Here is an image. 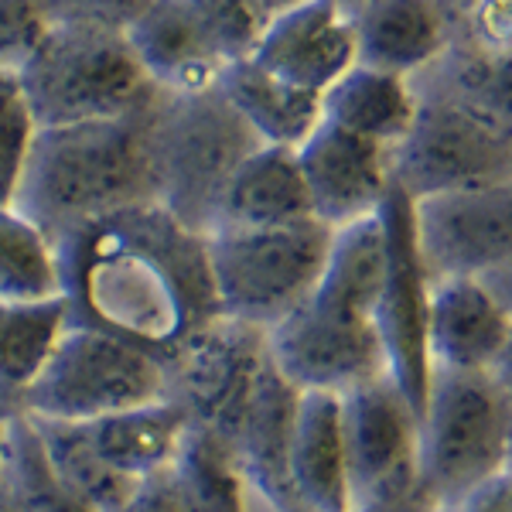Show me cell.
Segmentation results:
<instances>
[{
	"label": "cell",
	"mask_w": 512,
	"mask_h": 512,
	"mask_svg": "<svg viewBox=\"0 0 512 512\" xmlns=\"http://www.w3.org/2000/svg\"><path fill=\"white\" fill-rule=\"evenodd\" d=\"M420 512H454V509H420Z\"/></svg>",
	"instance_id": "45"
},
{
	"label": "cell",
	"mask_w": 512,
	"mask_h": 512,
	"mask_svg": "<svg viewBox=\"0 0 512 512\" xmlns=\"http://www.w3.org/2000/svg\"><path fill=\"white\" fill-rule=\"evenodd\" d=\"M362 65L414 79L451 48V24L437 0H362L352 7Z\"/></svg>",
	"instance_id": "18"
},
{
	"label": "cell",
	"mask_w": 512,
	"mask_h": 512,
	"mask_svg": "<svg viewBox=\"0 0 512 512\" xmlns=\"http://www.w3.org/2000/svg\"><path fill=\"white\" fill-rule=\"evenodd\" d=\"M420 410L390 376L342 393L345 465L352 512H420Z\"/></svg>",
	"instance_id": "9"
},
{
	"label": "cell",
	"mask_w": 512,
	"mask_h": 512,
	"mask_svg": "<svg viewBox=\"0 0 512 512\" xmlns=\"http://www.w3.org/2000/svg\"><path fill=\"white\" fill-rule=\"evenodd\" d=\"M417 253L431 277H489L512 263V181L414 202Z\"/></svg>",
	"instance_id": "13"
},
{
	"label": "cell",
	"mask_w": 512,
	"mask_h": 512,
	"mask_svg": "<svg viewBox=\"0 0 512 512\" xmlns=\"http://www.w3.org/2000/svg\"><path fill=\"white\" fill-rule=\"evenodd\" d=\"M414 79L431 82L468 103L512 137V48L485 52L465 41H451L448 52Z\"/></svg>",
	"instance_id": "27"
},
{
	"label": "cell",
	"mask_w": 512,
	"mask_h": 512,
	"mask_svg": "<svg viewBox=\"0 0 512 512\" xmlns=\"http://www.w3.org/2000/svg\"><path fill=\"white\" fill-rule=\"evenodd\" d=\"M151 0H45L48 24L62 28L127 31Z\"/></svg>",
	"instance_id": "34"
},
{
	"label": "cell",
	"mask_w": 512,
	"mask_h": 512,
	"mask_svg": "<svg viewBox=\"0 0 512 512\" xmlns=\"http://www.w3.org/2000/svg\"><path fill=\"white\" fill-rule=\"evenodd\" d=\"M4 424H7V417H0V458H4Z\"/></svg>",
	"instance_id": "42"
},
{
	"label": "cell",
	"mask_w": 512,
	"mask_h": 512,
	"mask_svg": "<svg viewBox=\"0 0 512 512\" xmlns=\"http://www.w3.org/2000/svg\"><path fill=\"white\" fill-rule=\"evenodd\" d=\"M260 147V137L229 106L219 82L192 93L158 89L147 117L154 202L198 236L216 229L233 171Z\"/></svg>",
	"instance_id": "3"
},
{
	"label": "cell",
	"mask_w": 512,
	"mask_h": 512,
	"mask_svg": "<svg viewBox=\"0 0 512 512\" xmlns=\"http://www.w3.org/2000/svg\"><path fill=\"white\" fill-rule=\"evenodd\" d=\"M304 219H315V212H311L297 151L260 144L229 178L216 229H270Z\"/></svg>",
	"instance_id": "21"
},
{
	"label": "cell",
	"mask_w": 512,
	"mask_h": 512,
	"mask_svg": "<svg viewBox=\"0 0 512 512\" xmlns=\"http://www.w3.org/2000/svg\"><path fill=\"white\" fill-rule=\"evenodd\" d=\"M185 4L209 52L222 65L250 59L263 35V24H267V18L253 7V0H185Z\"/></svg>",
	"instance_id": "31"
},
{
	"label": "cell",
	"mask_w": 512,
	"mask_h": 512,
	"mask_svg": "<svg viewBox=\"0 0 512 512\" xmlns=\"http://www.w3.org/2000/svg\"><path fill=\"white\" fill-rule=\"evenodd\" d=\"M147 117L151 103L110 120L38 127L11 205L55 246L82 222L154 202Z\"/></svg>",
	"instance_id": "2"
},
{
	"label": "cell",
	"mask_w": 512,
	"mask_h": 512,
	"mask_svg": "<svg viewBox=\"0 0 512 512\" xmlns=\"http://www.w3.org/2000/svg\"><path fill=\"white\" fill-rule=\"evenodd\" d=\"M168 478L188 512H250V485L233 444L202 424L188 420Z\"/></svg>",
	"instance_id": "25"
},
{
	"label": "cell",
	"mask_w": 512,
	"mask_h": 512,
	"mask_svg": "<svg viewBox=\"0 0 512 512\" xmlns=\"http://www.w3.org/2000/svg\"><path fill=\"white\" fill-rule=\"evenodd\" d=\"M454 512H512V472L495 475L482 489H475Z\"/></svg>",
	"instance_id": "37"
},
{
	"label": "cell",
	"mask_w": 512,
	"mask_h": 512,
	"mask_svg": "<svg viewBox=\"0 0 512 512\" xmlns=\"http://www.w3.org/2000/svg\"><path fill=\"white\" fill-rule=\"evenodd\" d=\"M297 400H301V390L277 373L274 362H267L233 437V451L250 495H256L270 512H301L291 482Z\"/></svg>",
	"instance_id": "17"
},
{
	"label": "cell",
	"mask_w": 512,
	"mask_h": 512,
	"mask_svg": "<svg viewBox=\"0 0 512 512\" xmlns=\"http://www.w3.org/2000/svg\"><path fill=\"white\" fill-rule=\"evenodd\" d=\"M48 28L45 0H0V69L18 72Z\"/></svg>",
	"instance_id": "33"
},
{
	"label": "cell",
	"mask_w": 512,
	"mask_h": 512,
	"mask_svg": "<svg viewBox=\"0 0 512 512\" xmlns=\"http://www.w3.org/2000/svg\"><path fill=\"white\" fill-rule=\"evenodd\" d=\"M69 325L62 297L48 301H0V386L24 390Z\"/></svg>",
	"instance_id": "29"
},
{
	"label": "cell",
	"mask_w": 512,
	"mask_h": 512,
	"mask_svg": "<svg viewBox=\"0 0 512 512\" xmlns=\"http://www.w3.org/2000/svg\"><path fill=\"white\" fill-rule=\"evenodd\" d=\"M253 62L297 89L321 96L355 62V28L349 7L338 0H304L263 24Z\"/></svg>",
	"instance_id": "15"
},
{
	"label": "cell",
	"mask_w": 512,
	"mask_h": 512,
	"mask_svg": "<svg viewBox=\"0 0 512 512\" xmlns=\"http://www.w3.org/2000/svg\"><path fill=\"white\" fill-rule=\"evenodd\" d=\"M454 41L485 48V52L512 48V0H475L454 24Z\"/></svg>",
	"instance_id": "35"
},
{
	"label": "cell",
	"mask_w": 512,
	"mask_h": 512,
	"mask_svg": "<svg viewBox=\"0 0 512 512\" xmlns=\"http://www.w3.org/2000/svg\"><path fill=\"white\" fill-rule=\"evenodd\" d=\"M417 117L414 79L355 62L321 93V120L393 147Z\"/></svg>",
	"instance_id": "24"
},
{
	"label": "cell",
	"mask_w": 512,
	"mask_h": 512,
	"mask_svg": "<svg viewBox=\"0 0 512 512\" xmlns=\"http://www.w3.org/2000/svg\"><path fill=\"white\" fill-rule=\"evenodd\" d=\"M123 38L147 79L168 93L216 86L219 72L226 69L209 52L185 0H151Z\"/></svg>",
	"instance_id": "20"
},
{
	"label": "cell",
	"mask_w": 512,
	"mask_h": 512,
	"mask_svg": "<svg viewBox=\"0 0 512 512\" xmlns=\"http://www.w3.org/2000/svg\"><path fill=\"white\" fill-rule=\"evenodd\" d=\"M21 400L31 417L86 424L164 400V366L106 332L65 325L45 366L21 390Z\"/></svg>",
	"instance_id": "8"
},
{
	"label": "cell",
	"mask_w": 512,
	"mask_h": 512,
	"mask_svg": "<svg viewBox=\"0 0 512 512\" xmlns=\"http://www.w3.org/2000/svg\"><path fill=\"white\" fill-rule=\"evenodd\" d=\"M338 4H342V7H349V11H352V7H355V4H362V0H338Z\"/></svg>",
	"instance_id": "44"
},
{
	"label": "cell",
	"mask_w": 512,
	"mask_h": 512,
	"mask_svg": "<svg viewBox=\"0 0 512 512\" xmlns=\"http://www.w3.org/2000/svg\"><path fill=\"white\" fill-rule=\"evenodd\" d=\"M185 427L188 417L181 414V407H175L171 400H158L86 420V424H79V431L113 472L144 482V478H154L171 468Z\"/></svg>",
	"instance_id": "22"
},
{
	"label": "cell",
	"mask_w": 512,
	"mask_h": 512,
	"mask_svg": "<svg viewBox=\"0 0 512 512\" xmlns=\"http://www.w3.org/2000/svg\"><path fill=\"white\" fill-rule=\"evenodd\" d=\"M489 376L495 379V386H499V390L506 393V400L512 403V328H509V335H506V345H502L499 359L492 362Z\"/></svg>",
	"instance_id": "38"
},
{
	"label": "cell",
	"mask_w": 512,
	"mask_h": 512,
	"mask_svg": "<svg viewBox=\"0 0 512 512\" xmlns=\"http://www.w3.org/2000/svg\"><path fill=\"white\" fill-rule=\"evenodd\" d=\"M332 233L304 219L270 229H216L205 236L222 318L270 332L318 287Z\"/></svg>",
	"instance_id": "6"
},
{
	"label": "cell",
	"mask_w": 512,
	"mask_h": 512,
	"mask_svg": "<svg viewBox=\"0 0 512 512\" xmlns=\"http://www.w3.org/2000/svg\"><path fill=\"white\" fill-rule=\"evenodd\" d=\"M14 76L35 127L123 117L158 93L127 38L96 28L52 24Z\"/></svg>",
	"instance_id": "5"
},
{
	"label": "cell",
	"mask_w": 512,
	"mask_h": 512,
	"mask_svg": "<svg viewBox=\"0 0 512 512\" xmlns=\"http://www.w3.org/2000/svg\"><path fill=\"white\" fill-rule=\"evenodd\" d=\"M69 325L96 328L168 362L222 318L205 236L158 202L106 212L55 239Z\"/></svg>",
	"instance_id": "1"
},
{
	"label": "cell",
	"mask_w": 512,
	"mask_h": 512,
	"mask_svg": "<svg viewBox=\"0 0 512 512\" xmlns=\"http://www.w3.org/2000/svg\"><path fill=\"white\" fill-rule=\"evenodd\" d=\"M482 280L492 287V294L506 304V311L512 315V263H509V267H502V270H495V274H489V277H482Z\"/></svg>",
	"instance_id": "39"
},
{
	"label": "cell",
	"mask_w": 512,
	"mask_h": 512,
	"mask_svg": "<svg viewBox=\"0 0 512 512\" xmlns=\"http://www.w3.org/2000/svg\"><path fill=\"white\" fill-rule=\"evenodd\" d=\"M291 482L301 512H352L345 465L342 396L308 390L297 400L291 437Z\"/></svg>",
	"instance_id": "19"
},
{
	"label": "cell",
	"mask_w": 512,
	"mask_h": 512,
	"mask_svg": "<svg viewBox=\"0 0 512 512\" xmlns=\"http://www.w3.org/2000/svg\"><path fill=\"white\" fill-rule=\"evenodd\" d=\"M512 315L482 277H431L427 362L431 373H489Z\"/></svg>",
	"instance_id": "16"
},
{
	"label": "cell",
	"mask_w": 512,
	"mask_h": 512,
	"mask_svg": "<svg viewBox=\"0 0 512 512\" xmlns=\"http://www.w3.org/2000/svg\"><path fill=\"white\" fill-rule=\"evenodd\" d=\"M0 495L11 502L14 512H93L52 472L28 414H14L4 424Z\"/></svg>",
	"instance_id": "28"
},
{
	"label": "cell",
	"mask_w": 512,
	"mask_h": 512,
	"mask_svg": "<svg viewBox=\"0 0 512 512\" xmlns=\"http://www.w3.org/2000/svg\"><path fill=\"white\" fill-rule=\"evenodd\" d=\"M512 403L489 373H431L417 427L424 509H454L509 465Z\"/></svg>",
	"instance_id": "4"
},
{
	"label": "cell",
	"mask_w": 512,
	"mask_h": 512,
	"mask_svg": "<svg viewBox=\"0 0 512 512\" xmlns=\"http://www.w3.org/2000/svg\"><path fill=\"white\" fill-rule=\"evenodd\" d=\"M216 82L260 144L301 147L321 123V96L291 86L253 59L229 62Z\"/></svg>",
	"instance_id": "23"
},
{
	"label": "cell",
	"mask_w": 512,
	"mask_h": 512,
	"mask_svg": "<svg viewBox=\"0 0 512 512\" xmlns=\"http://www.w3.org/2000/svg\"><path fill=\"white\" fill-rule=\"evenodd\" d=\"M31 424H35L41 451H45L52 472L59 475V482L76 495L82 506H89L93 512H117L120 506H127V499L137 492L140 482L113 472L86 444L79 424L48 417H31Z\"/></svg>",
	"instance_id": "26"
},
{
	"label": "cell",
	"mask_w": 512,
	"mask_h": 512,
	"mask_svg": "<svg viewBox=\"0 0 512 512\" xmlns=\"http://www.w3.org/2000/svg\"><path fill=\"white\" fill-rule=\"evenodd\" d=\"M297 151L311 212L328 229L376 216L390 178V147L321 120Z\"/></svg>",
	"instance_id": "14"
},
{
	"label": "cell",
	"mask_w": 512,
	"mask_h": 512,
	"mask_svg": "<svg viewBox=\"0 0 512 512\" xmlns=\"http://www.w3.org/2000/svg\"><path fill=\"white\" fill-rule=\"evenodd\" d=\"M379 219L386 229V280L376 304V328L383 338L390 379L420 410L427 386H431V362H427L431 274L417 253L414 198H407L393 185L379 205Z\"/></svg>",
	"instance_id": "12"
},
{
	"label": "cell",
	"mask_w": 512,
	"mask_h": 512,
	"mask_svg": "<svg viewBox=\"0 0 512 512\" xmlns=\"http://www.w3.org/2000/svg\"><path fill=\"white\" fill-rule=\"evenodd\" d=\"M62 297L55 246L14 205H0V301Z\"/></svg>",
	"instance_id": "30"
},
{
	"label": "cell",
	"mask_w": 512,
	"mask_h": 512,
	"mask_svg": "<svg viewBox=\"0 0 512 512\" xmlns=\"http://www.w3.org/2000/svg\"><path fill=\"white\" fill-rule=\"evenodd\" d=\"M267 355L277 373L291 379L301 393L318 390L342 396L355 386L390 376L376 318L318 287L301 308L270 328Z\"/></svg>",
	"instance_id": "10"
},
{
	"label": "cell",
	"mask_w": 512,
	"mask_h": 512,
	"mask_svg": "<svg viewBox=\"0 0 512 512\" xmlns=\"http://www.w3.org/2000/svg\"><path fill=\"white\" fill-rule=\"evenodd\" d=\"M0 512H14V509H11V502H7L4 495H0Z\"/></svg>",
	"instance_id": "43"
},
{
	"label": "cell",
	"mask_w": 512,
	"mask_h": 512,
	"mask_svg": "<svg viewBox=\"0 0 512 512\" xmlns=\"http://www.w3.org/2000/svg\"><path fill=\"white\" fill-rule=\"evenodd\" d=\"M35 130L18 76L11 69H0V205L14 202Z\"/></svg>",
	"instance_id": "32"
},
{
	"label": "cell",
	"mask_w": 512,
	"mask_h": 512,
	"mask_svg": "<svg viewBox=\"0 0 512 512\" xmlns=\"http://www.w3.org/2000/svg\"><path fill=\"white\" fill-rule=\"evenodd\" d=\"M417 117L390 147V178L407 198L512 181V137L468 103L414 79Z\"/></svg>",
	"instance_id": "7"
},
{
	"label": "cell",
	"mask_w": 512,
	"mask_h": 512,
	"mask_svg": "<svg viewBox=\"0 0 512 512\" xmlns=\"http://www.w3.org/2000/svg\"><path fill=\"white\" fill-rule=\"evenodd\" d=\"M14 414H24V400L18 390H7L0 386V417H14Z\"/></svg>",
	"instance_id": "41"
},
{
	"label": "cell",
	"mask_w": 512,
	"mask_h": 512,
	"mask_svg": "<svg viewBox=\"0 0 512 512\" xmlns=\"http://www.w3.org/2000/svg\"><path fill=\"white\" fill-rule=\"evenodd\" d=\"M117 512H188V509L181 506L168 472H161L154 478H144L137 485V492L127 499V506H120Z\"/></svg>",
	"instance_id": "36"
},
{
	"label": "cell",
	"mask_w": 512,
	"mask_h": 512,
	"mask_svg": "<svg viewBox=\"0 0 512 512\" xmlns=\"http://www.w3.org/2000/svg\"><path fill=\"white\" fill-rule=\"evenodd\" d=\"M297 4H304V0H253V7L263 14V18H277V14H284V11H291V7Z\"/></svg>",
	"instance_id": "40"
},
{
	"label": "cell",
	"mask_w": 512,
	"mask_h": 512,
	"mask_svg": "<svg viewBox=\"0 0 512 512\" xmlns=\"http://www.w3.org/2000/svg\"><path fill=\"white\" fill-rule=\"evenodd\" d=\"M267 362V332L216 318L164 362V400L233 444Z\"/></svg>",
	"instance_id": "11"
}]
</instances>
